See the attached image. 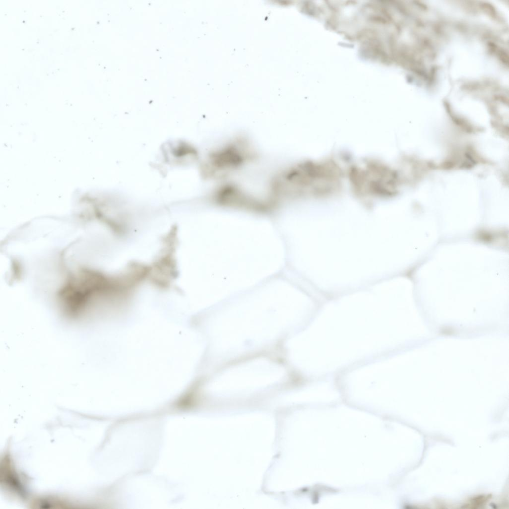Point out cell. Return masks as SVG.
<instances>
[{"instance_id":"obj_1","label":"cell","mask_w":509,"mask_h":509,"mask_svg":"<svg viewBox=\"0 0 509 509\" xmlns=\"http://www.w3.org/2000/svg\"><path fill=\"white\" fill-rule=\"evenodd\" d=\"M339 170L332 164H316L310 162L294 165L274 178L270 185L271 196H298L324 193L335 186ZM337 187V186H336Z\"/></svg>"},{"instance_id":"obj_2","label":"cell","mask_w":509,"mask_h":509,"mask_svg":"<svg viewBox=\"0 0 509 509\" xmlns=\"http://www.w3.org/2000/svg\"><path fill=\"white\" fill-rule=\"evenodd\" d=\"M255 154L249 143L239 139L213 152L205 165V173L221 177L252 160Z\"/></svg>"},{"instance_id":"obj_3","label":"cell","mask_w":509,"mask_h":509,"mask_svg":"<svg viewBox=\"0 0 509 509\" xmlns=\"http://www.w3.org/2000/svg\"><path fill=\"white\" fill-rule=\"evenodd\" d=\"M214 197L216 200L224 205L238 206L254 209H264L270 203L261 201L249 196L238 186L227 183L216 189Z\"/></svg>"},{"instance_id":"obj_4","label":"cell","mask_w":509,"mask_h":509,"mask_svg":"<svg viewBox=\"0 0 509 509\" xmlns=\"http://www.w3.org/2000/svg\"><path fill=\"white\" fill-rule=\"evenodd\" d=\"M489 497L488 496L481 495L480 496H477L473 498L469 501L467 503L466 505L468 506L469 508L478 507L479 506H481L485 504L489 500Z\"/></svg>"}]
</instances>
